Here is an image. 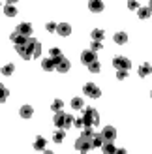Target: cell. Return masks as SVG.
<instances>
[{
  "instance_id": "obj_22",
  "label": "cell",
  "mask_w": 152,
  "mask_h": 154,
  "mask_svg": "<svg viewBox=\"0 0 152 154\" xmlns=\"http://www.w3.org/2000/svg\"><path fill=\"white\" fill-rule=\"evenodd\" d=\"M49 58H53V60L56 62V60H60V58H62V51H60L58 47H53V49L49 51Z\"/></svg>"
},
{
  "instance_id": "obj_12",
  "label": "cell",
  "mask_w": 152,
  "mask_h": 154,
  "mask_svg": "<svg viewBox=\"0 0 152 154\" xmlns=\"http://www.w3.org/2000/svg\"><path fill=\"white\" fill-rule=\"evenodd\" d=\"M103 2L102 0H92V2H88V10L92 11V13H102L103 11Z\"/></svg>"
},
{
  "instance_id": "obj_10",
  "label": "cell",
  "mask_w": 152,
  "mask_h": 154,
  "mask_svg": "<svg viewBox=\"0 0 152 154\" xmlns=\"http://www.w3.org/2000/svg\"><path fill=\"white\" fill-rule=\"evenodd\" d=\"M10 40L15 43V47H19V45H26V42H28V38H25L23 34H19L17 30H15V32L10 36Z\"/></svg>"
},
{
  "instance_id": "obj_39",
  "label": "cell",
  "mask_w": 152,
  "mask_h": 154,
  "mask_svg": "<svg viewBox=\"0 0 152 154\" xmlns=\"http://www.w3.org/2000/svg\"><path fill=\"white\" fill-rule=\"evenodd\" d=\"M148 10H150V11H152V2H148Z\"/></svg>"
},
{
  "instance_id": "obj_25",
  "label": "cell",
  "mask_w": 152,
  "mask_h": 154,
  "mask_svg": "<svg viewBox=\"0 0 152 154\" xmlns=\"http://www.w3.org/2000/svg\"><path fill=\"white\" fill-rule=\"evenodd\" d=\"M102 152H103V154H115L117 149H115V145H113V143H103Z\"/></svg>"
},
{
  "instance_id": "obj_19",
  "label": "cell",
  "mask_w": 152,
  "mask_h": 154,
  "mask_svg": "<svg viewBox=\"0 0 152 154\" xmlns=\"http://www.w3.org/2000/svg\"><path fill=\"white\" fill-rule=\"evenodd\" d=\"M103 38H105V32L102 28H94L92 30V42H103Z\"/></svg>"
},
{
  "instance_id": "obj_18",
  "label": "cell",
  "mask_w": 152,
  "mask_h": 154,
  "mask_svg": "<svg viewBox=\"0 0 152 154\" xmlns=\"http://www.w3.org/2000/svg\"><path fill=\"white\" fill-rule=\"evenodd\" d=\"M113 40H115V43H118V45H124L128 42V34L126 32H117L113 36Z\"/></svg>"
},
{
  "instance_id": "obj_29",
  "label": "cell",
  "mask_w": 152,
  "mask_h": 154,
  "mask_svg": "<svg viewBox=\"0 0 152 154\" xmlns=\"http://www.w3.org/2000/svg\"><path fill=\"white\" fill-rule=\"evenodd\" d=\"M13 72H15V66H13V64H6V66L2 68V75H4V77H8V75H11Z\"/></svg>"
},
{
  "instance_id": "obj_32",
  "label": "cell",
  "mask_w": 152,
  "mask_h": 154,
  "mask_svg": "<svg viewBox=\"0 0 152 154\" xmlns=\"http://www.w3.org/2000/svg\"><path fill=\"white\" fill-rule=\"evenodd\" d=\"M88 70L92 72V73H100V62H98V60H96V62H92V64L88 66Z\"/></svg>"
},
{
  "instance_id": "obj_16",
  "label": "cell",
  "mask_w": 152,
  "mask_h": 154,
  "mask_svg": "<svg viewBox=\"0 0 152 154\" xmlns=\"http://www.w3.org/2000/svg\"><path fill=\"white\" fill-rule=\"evenodd\" d=\"M4 13L8 15V17H15V15H17V10H15L13 2H6L4 4Z\"/></svg>"
},
{
  "instance_id": "obj_6",
  "label": "cell",
  "mask_w": 152,
  "mask_h": 154,
  "mask_svg": "<svg viewBox=\"0 0 152 154\" xmlns=\"http://www.w3.org/2000/svg\"><path fill=\"white\" fill-rule=\"evenodd\" d=\"M83 92H85L88 98H100V96H102L100 87H98V85H94V83H87L85 87H83Z\"/></svg>"
},
{
  "instance_id": "obj_37",
  "label": "cell",
  "mask_w": 152,
  "mask_h": 154,
  "mask_svg": "<svg viewBox=\"0 0 152 154\" xmlns=\"http://www.w3.org/2000/svg\"><path fill=\"white\" fill-rule=\"evenodd\" d=\"M8 94H10V92H8V88H4V87L0 88V100H2V102H4V100L8 98Z\"/></svg>"
},
{
  "instance_id": "obj_11",
  "label": "cell",
  "mask_w": 152,
  "mask_h": 154,
  "mask_svg": "<svg viewBox=\"0 0 152 154\" xmlns=\"http://www.w3.org/2000/svg\"><path fill=\"white\" fill-rule=\"evenodd\" d=\"M56 72H60V73H66L68 70H70V60H68V58H60V60H56Z\"/></svg>"
},
{
  "instance_id": "obj_34",
  "label": "cell",
  "mask_w": 152,
  "mask_h": 154,
  "mask_svg": "<svg viewBox=\"0 0 152 154\" xmlns=\"http://www.w3.org/2000/svg\"><path fill=\"white\" fill-rule=\"evenodd\" d=\"M45 28H47L49 30V32H56V28H58V25H56V23H47V25H45Z\"/></svg>"
},
{
  "instance_id": "obj_27",
  "label": "cell",
  "mask_w": 152,
  "mask_h": 154,
  "mask_svg": "<svg viewBox=\"0 0 152 154\" xmlns=\"http://www.w3.org/2000/svg\"><path fill=\"white\" fill-rule=\"evenodd\" d=\"M71 107H73V109H85V102H83V100L81 98H73L71 100Z\"/></svg>"
},
{
  "instance_id": "obj_35",
  "label": "cell",
  "mask_w": 152,
  "mask_h": 154,
  "mask_svg": "<svg viewBox=\"0 0 152 154\" xmlns=\"http://www.w3.org/2000/svg\"><path fill=\"white\" fill-rule=\"evenodd\" d=\"M90 49H92L94 53H96V51H100V49H102V42H92V45H90Z\"/></svg>"
},
{
  "instance_id": "obj_2",
  "label": "cell",
  "mask_w": 152,
  "mask_h": 154,
  "mask_svg": "<svg viewBox=\"0 0 152 154\" xmlns=\"http://www.w3.org/2000/svg\"><path fill=\"white\" fill-rule=\"evenodd\" d=\"M53 122H55V126H56L58 130H66V128H70L75 120H73L68 113L62 111V113H55V119H53Z\"/></svg>"
},
{
  "instance_id": "obj_28",
  "label": "cell",
  "mask_w": 152,
  "mask_h": 154,
  "mask_svg": "<svg viewBox=\"0 0 152 154\" xmlns=\"http://www.w3.org/2000/svg\"><path fill=\"white\" fill-rule=\"evenodd\" d=\"M137 13H139V19H148L152 11L148 10V6H147V8H139V11H137Z\"/></svg>"
},
{
  "instance_id": "obj_9",
  "label": "cell",
  "mask_w": 152,
  "mask_h": 154,
  "mask_svg": "<svg viewBox=\"0 0 152 154\" xmlns=\"http://www.w3.org/2000/svg\"><path fill=\"white\" fill-rule=\"evenodd\" d=\"M17 32H19V34H23L25 38H32L34 28H32V25H30V23H21V25L17 26Z\"/></svg>"
},
{
  "instance_id": "obj_7",
  "label": "cell",
  "mask_w": 152,
  "mask_h": 154,
  "mask_svg": "<svg viewBox=\"0 0 152 154\" xmlns=\"http://www.w3.org/2000/svg\"><path fill=\"white\" fill-rule=\"evenodd\" d=\"M102 137H103L105 143H115V139H117V130L113 128V126H105L102 130Z\"/></svg>"
},
{
  "instance_id": "obj_21",
  "label": "cell",
  "mask_w": 152,
  "mask_h": 154,
  "mask_svg": "<svg viewBox=\"0 0 152 154\" xmlns=\"http://www.w3.org/2000/svg\"><path fill=\"white\" fill-rule=\"evenodd\" d=\"M90 143H92V149H96V147H103V137H102V134H96L92 139H90Z\"/></svg>"
},
{
  "instance_id": "obj_40",
  "label": "cell",
  "mask_w": 152,
  "mask_h": 154,
  "mask_svg": "<svg viewBox=\"0 0 152 154\" xmlns=\"http://www.w3.org/2000/svg\"><path fill=\"white\" fill-rule=\"evenodd\" d=\"M43 154H53V152L51 150H43Z\"/></svg>"
},
{
  "instance_id": "obj_13",
  "label": "cell",
  "mask_w": 152,
  "mask_h": 154,
  "mask_svg": "<svg viewBox=\"0 0 152 154\" xmlns=\"http://www.w3.org/2000/svg\"><path fill=\"white\" fill-rule=\"evenodd\" d=\"M41 68H43V70L45 72H53V70H56V64H55V60H53V58H43L41 60Z\"/></svg>"
},
{
  "instance_id": "obj_24",
  "label": "cell",
  "mask_w": 152,
  "mask_h": 154,
  "mask_svg": "<svg viewBox=\"0 0 152 154\" xmlns=\"http://www.w3.org/2000/svg\"><path fill=\"white\" fill-rule=\"evenodd\" d=\"M15 51H17V53H19V55L25 58V60H30V58H32V57H30V53L26 51L25 45H19V47H15Z\"/></svg>"
},
{
  "instance_id": "obj_38",
  "label": "cell",
  "mask_w": 152,
  "mask_h": 154,
  "mask_svg": "<svg viewBox=\"0 0 152 154\" xmlns=\"http://www.w3.org/2000/svg\"><path fill=\"white\" fill-rule=\"evenodd\" d=\"M115 154H126V149H117Z\"/></svg>"
},
{
  "instance_id": "obj_4",
  "label": "cell",
  "mask_w": 152,
  "mask_h": 154,
  "mask_svg": "<svg viewBox=\"0 0 152 154\" xmlns=\"http://www.w3.org/2000/svg\"><path fill=\"white\" fill-rule=\"evenodd\" d=\"M75 149L79 150V154H87L90 149H92V143H90V139H87V137H79L77 141H75Z\"/></svg>"
},
{
  "instance_id": "obj_20",
  "label": "cell",
  "mask_w": 152,
  "mask_h": 154,
  "mask_svg": "<svg viewBox=\"0 0 152 154\" xmlns=\"http://www.w3.org/2000/svg\"><path fill=\"white\" fill-rule=\"evenodd\" d=\"M19 113H21V117H23V119H30V117L34 115V109H32L30 105H23Z\"/></svg>"
},
{
  "instance_id": "obj_17",
  "label": "cell",
  "mask_w": 152,
  "mask_h": 154,
  "mask_svg": "<svg viewBox=\"0 0 152 154\" xmlns=\"http://www.w3.org/2000/svg\"><path fill=\"white\" fill-rule=\"evenodd\" d=\"M148 73H152V64H148V62H145L139 70H137V75L139 77H147Z\"/></svg>"
},
{
  "instance_id": "obj_31",
  "label": "cell",
  "mask_w": 152,
  "mask_h": 154,
  "mask_svg": "<svg viewBox=\"0 0 152 154\" xmlns=\"http://www.w3.org/2000/svg\"><path fill=\"white\" fill-rule=\"evenodd\" d=\"M73 126H77L79 130H85V128H87V126H85V119H83V115H81V117H77V119H75Z\"/></svg>"
},
{
  "instance_id": "obj_1",
  "label": "cell",
  "mask_w": 152,
  "mask_h": 154,
  "mask_svg": "<svg viewBox=\"0 0 152 154\" xmlns=\"http://www.w3.org/2000/svg\"><path fill=\"white\" fill-rule=\"evenodd\" d=\"M83 119H85V126L87 128H94L100 124V115L94 107H85L83 109Z\"/></svg>"
},
{
  "instance_id": "obj_30",
  "label": "cell",
  "mask_w": 152,
  "mask_h": 154,
  "mask_svg": "<svg viewBox=\"0 0 152 154\" xmlns=\"http://www.w3.org/2000/svg\"><path fill=\"white\" fill-rule=\"evenodd\" d=\"M81 135H83V137H87V139H92V137L96 135V134H94V128H85Z\"/></svg>"
},
{
  "instance_id": "obj_26",
  "label": "cell",
  "mask_w": 152,
  "mask_h": 154,
  "mask_svg": "<svg viewBox=\"0 0 152 154\" xmlns=\"http://www.w3.org/2000/svg\"><path fill=\"white\" fill-rule=\"evenodd\" d=\"M64 135H66V130H56L55 135H53V141H55V143H62Z\"/></svg>"
},
{
  "instance_id": "obj_41",
  "label": "cell",
  "mask_w": 152,
  "mask_h": 154,
  "mask_svg": "<svg viewBox=\"0 0 152 154\" xmlns=\"http://www.w3.org/2000/svg\"><path fill=\"white\" fill-rule=\"evenodd\" d=\"M150 98H152V92H150Z\"/></svg>"
},
{
  "instance_id": "obj_36",
  "label": "cell",
  "mask_w": 152,
  "mask_h": 154,
  "mask_svg": "<svg viewBox=\"0 0 152 154\" xmlns=\"http://www.w3.org/2000/svg\"><path fill=\"white\" fill-rule=\"evenodd\" d=\"M128 8H130V10H137L139 11V4L135 2V0H130V2H128Z\"/></svg>"
},
{
  "instance_id": "obj_15",
  "label": "cell",
  "mask_w": 152,
  "mask_h": 154,
  "mask_svg": "<svg viewBox=\"0 0 152 154\" xmlns=\"http://www.w3.org/2000/svg\"><path fill=\"white\" fill-rule=\"evenodd\" d=\"M45 147H47V139L41 135H38L34 139V150H45Z\"/></svg>"
},
{
  "instance_id": "obj_23",
  "label": "cell",
  "mask_w": 152,
  "mask_h": 154,
  "mask_svg": "<svg viewBox=\"0 0 152 154\" xmlns=\"http://www.w3.org/2000/svg\"><path fill=\"white\" fill-rule=\"evenodd\" d=\"M51 109L55 111V113H62V109H64V102H62V100H55V102L51 103Z\"/></svg>"
},
{
  "instance_id": "obj_5",
  "label": "cell",
  "mask_w": 152,
  "mask_h": 154,
  "mask_svg": "<svg viewBox=\"0 0 152 154\" xmlns=\"http://www.w3.org/2000/svg\"><path fill=\"white\" fill-rule=\"evenodd\" d=\"M113 66L117 68V72L118 70H130L132 68V62H130V58H126V57H115L113 58Z\"/></svg>"
},
{
  "instance_id": "obj_3",
  "label": "cell",
  "mask_w": 152,
  "mask_h": 154,
  "mask_svg": "<svg viewBox=\"0 0 152 154\" xmlns=\"http://www.w3.org/2000/svg\"><path fill=\"white\" fill-rule=\"evenodd\" d=\"M26 51L30 53V57L32 58H38L41 55V43L38 42V40H34V38H28V42H26Z\"/></svg>"
},
{
  "instance_id": "obj_33",
  "label": "cell",
  "mask_w": 152,
  "mask_h": 154,
  "mask_svg": "<svg viewBox=\"0 0 152 154\" xmlns=\"http://www.w3.org/2000/svg\"><path fill=\"white\" fill-rule=\"evenodd\" d=\"M117 79H120V81L128 79V72H126V70H118V72H117Z\"/></svg>"
},
{
  "instance_id": "obj_8",
  "label": "cell",
  "mask_w": 152,
  "mask_h": 154,
  "mask_svg": "<svg viewBox=\"0 0 152 154\" xmlns=\"http://www.w3.org/2000/svg\"><path fill=\"white\" fill-rule=\"evenodd\" d=\"M96 60H98V57H96V53H94L92 49H87V51L81 53V62H83V64L90 66L92 62H96Z\"/></svg>"
},
{
  "instance_id": "obj_14",
  "label": "cell",
  "mask_w": 152,
  "mask_h": 154,
  "mask_svg": "<svg viewBox=\"0 0 152 154\" xmlns=\"http://www.w3.org/2000/svg\"><path fill=\"white\" fill-rule=\"evenodd\" d=\"M56 34L58 36H70L71 34V26L68 25V23H60L58 28H56Z\"/></svg>"
}]
</instances>
